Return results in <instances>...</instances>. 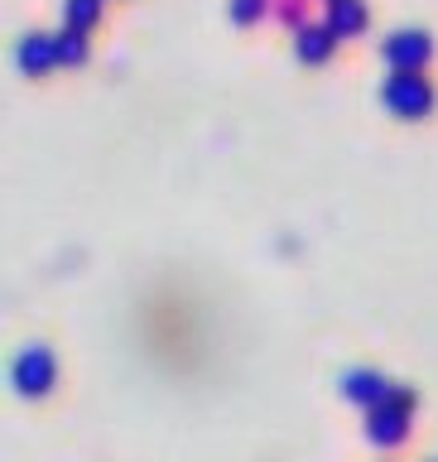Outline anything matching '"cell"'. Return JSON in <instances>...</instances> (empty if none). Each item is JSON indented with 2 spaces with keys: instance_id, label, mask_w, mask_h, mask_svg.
<instances>
[{
  "instance_id": "obj_3",
  "label": "cell",
  "mask_w": 438,
  "mask_h": 462,
  "mask_svg": "<svg viewBox=\"0 0 438 462\" xmlns=\"http://www.w3.org/2000/svg\"><path fill=\"white\" fill-rule=\"evenodd\" d=\"M14 385H20V395H43V390L53 385L49 346H29V352H20V361H14Z\"/></svg>"
},
{
  "instance_id": "obj_8",
  "label": "cell",
  "mask_w": 438,
  "mask_h": 462,
  "mask_svg": "<svg viewBox=\"0 0 438 462\" xmlns=\"http://www.w3.org/2000/svg\"><path fill=\"white\" fill-rule=\"evenodd\" d=\"M58 63L63 68L87 63V29H63V34H58Z\"/></svg>"
},
{
  "instance_id": "obj_9",
  "label": "cell",
  "mask_w": 438,
  "mask_h": 462,
  "mask_svg": "<svg viewBox=\"0 0 438 462\" xmlns=\"http://www.w3.org/2000/svg\"><path fill=\"white\" fill-rule=\"evenodd\" d=\"M63 20L68 29H92L101 20V0H63Z\"/></svg>"
},
{
  "instance_id": "obj_7",
  "label": "cell",
  "mask_w": 438,
  "mask_h": 462,
  "mask_svg": "<svg viewBox=\"0 0 438 462\" xmlns=\"http://www.w3.org/2000/svg\"><path fill=\"white\" fill-rule=\"evenodd\" d=\"M371 439L376 443H400L405 439V410L396 404V410H376L371 414Z\"/></svg>"
},
{
  "instance_id": "obj_5",
  "label": "cell",
  "mask_w": 438,
  "mask_h": 462,
  "mask_svg": "<svg viewBox=\"0 0 438 462\" xmlns=\"http://www.w3.org/2000/svg\"><path fill=\"white\" fill-rule=\"evenodd\" d=\"M367 20H371L367 0H328V29L338 39H357L367 29Z\"/></svg>"
},
{
  "instance_id": "obj_10",
  "label": "cell",
  "mask_w": 438,
  "mask_h": 462,
  "mask_svg": "<svg viewBox=\"0 0 438 462\" xmlns=\"http://www.w3.org/2000/svg\"><path fill=\"white\" fill-rule=\"evenodd\" d=\"M347 395H352V400H386L390 395V390L381 385V381H376V375L371 371H357V375H347Z\"/></svg>"
},
{
  "instance_id": "obj_1",
  "label": "cell",
  "mask_w": 438,
  "mask_h": 462,
  "mask_svg": "<svg viewBox=\"0 0 438 462\" xmlns=\"http://www.w3.org/2000/svg\"><path fill=\"white\" fill-rule=\"evenodd\" d=\"M433 101H438L433 82L415 68H390V78L381 82V106L390 116H400V121H424L433 111Z\"/></svg>"
},
{
  "instance_id": "obj_2",
  "label": "cell",
  "mask_w": 438,
  "mask_h": 462,
  "mask_svg": "<svg viewBox=\"0 0 438 462\" xmlns=\"http://www.w3.org/2000/svg\"><path fill=\"white\" fill-rule=\"evenodd\" d=\"M381 58H386L390 68L424 72L429 58H433V34H429V29H396V34L381 43Z\"/></svg>"
},
{
  "instance_id": "obj_6",
  "label": "cell",
  "mask_w": 438,
  "mask_h": 462,
  "mask_svg": "<svg viewBox=\"0 0 438 462\" xmlns=\"http://www.w3.org/2000/svg\"><path fill=\"white\" fill-rule=\"evenodd\" d=\"M294 49L303 63H328L332 49H338V34H332L328 24H299V34H294Z\"/></svg>"
},
{
  "instance_id": "obj_4",
  "label": "cell",
  "mask_w": 438,
  "mask_h": 462,
  "mask_svg": "<svg viewBox=\"0 0 438 462\" xmlns=\"http://www.w3.org/2000/svg\"><path fill=\"white\" fill-rule=\"evenodd\" d=\"M14 58H20V68L29 78H43V72L58 68V34H24Z\"/></svg>"
},
{
  "instance_id": "obj_11",
  "label": "cell",
  "mask_w": 438,
  "mask_h": 462,
  "mask_svg": "<svg viewBox=\"0 0 438 462\" xmlns=\"http://www.w3.org/2000/svg\"><path fill=\"white\" fill-rule=\"evenodd\" d=\"M270 10V0H231V20L237 24H256Z\"/></svg>"
}]
</instances>
